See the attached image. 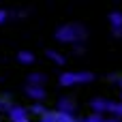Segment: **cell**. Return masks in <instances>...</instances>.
Listing matches in <instances>:
<instances>
[{
	"instance_id": "obj_6",
	"label": "cell",
	"mask_w": 122,
	"mask_h": 122,
	"mask_svg": "<svg viewBox=\"0 0 122 122\" xmlns=\"http://www.w3.org/2000/svg\"><path fill=\"white\" fill-rule=\"evenodd\" d=\"M109 107H112V101H107V99H94L92 103H90V109H92V114H99V116H107L109 114Z\"/></svg>"
},
{
	"instance_id": "obj_15",
	"label": "cell",
	"mask_w": 122,
	"mask_h": 122,
	"mask_svg": "<svg viewBox=\"0 0 122 122\" xmlns=\"http://www.w3.org/2000/svg\"><path fill=\"white\" fill-rule=\"evenodd\" d=\"M105 116H99V114H90V116H86L81 122H103Z\"/></svg>"
},
{
	"instance_id": "obj_19",
	"label": "cell",
	"mask_w": 122,
	"mask_h": 122,
	"mask_svg": "<svg viewBox=\"0 0 122 122\" xmlns=\"http://www.w3.org/2000/svg\"><path fill=\"white\" fill-rule=\"evenodd\" d=\"M120 103H122V92H120Z\"/></svg>"
},
{
	"instance_id": "obj_8",
	"label": "cell",
	"mask_w": 122,
	"mask_h": 122,
	"mask_svg": "<svg viewBox=\"0 0 122 122\" xmlns=\"http://www.w3.org/2000/svg\"><path fill=\"white\" fill-rule=\"evenodd\" d=\"M17 62L24 64V66H32V64L36 62V56H34V51H30V49H21V51H17Z\"/></svg>"
},
{
	"instance_id": "obj_11",
	"label": "cell",
	"mask_w": 122,
	"mask_h": 122,
	"mask_svg": "<svg viewBox=\"0 0 122 122\" xmlns=\"http://www.w3.org/2000/svg\"><path fill=\"white\" fill-rule=\"evenodd\" d=\"M45 56H47L56 66H64V64H66V58H64L60 51H56V49H47V54H45Z\"/></svg>"
},
{
	"instance_id": "obj_9",
	"label": "cell",
	"mask_w": 122,
	"mask_h": 122,
	"mask_svg": "<svg viewBox=\"0 0 122 122\" xmlns=\"http://www.w3.org/2000/svg\"><path fill=\"white\" fill-rule=\"evenodd\" d=\"M26 86H36V88H45V84H47V75L45 73H30L28 77H26Z\"/></svg>"
},
{
	"instance_id": "obj_1",
	"label": "cell",
	"mask_w": 122,
	"mask_h": 122,
	"mask_svg": "<svg viewBox=\"0 0 122 122\" xmlns=\"http://www.w3.org/2000/svg\"><path fill=\"white\" fill-rule=\"evenodd\" d=\"M86 34H88V32H86V28H84L81 24H62V26L56 28V32H54L56 41H60V43H69V45L84 41Z\"/></svg>"
},
{
	"instance_id": "obj_5",
	"label": "cell",
	"mask_w": 122,
	"mask_h": 122,
	"mask_svg": "<svg viewBox=\"0 0 122 122\" xmlns=\"http://www.w3.org/2000/svg\"><path fill=\"white\" fill-rule=\"evenodd\" d=\"M26 97L32 103H43L47 99V88H36V86H26Z\"/></svg>"
},
{
	"instance_id": "obj_12",
	"label": "cell",
	"mask_w": 122,
	"mask_h": 122,
	"mask_svg": "<svg viewBox=\"0 0 122 122\" xmlns=\"http://www.w3.org/2000/svg\"><path fill=\"white\" fill-rule=\"evenodd\" d=\"M107 116H114V118L122 120V103L120 101H112V107H109V114Z\"/></svg>"
},
{
	"instance_id": "obj_2",
	"label": "cell",
	"mask_w": 122,
	"mask_h": 122,
	"mask_svg": "<svg viewBox=\"0 0 122 122\" xmlns=\"http://www.w3.org/2000/svg\"><path fill=\"white\" fill-rule=\"evenodd\" d=\"M94 81V73L90 71H64L58 77V84L62 88H75V86H86Z\"/></svg>"
},
{
	"instance_id": "obj_17",
	"label": "cell",
	"mask_w": 122,
	"mask_h": 122,
	"mask_svg": "<svg viewBox=\"0 0 122 122\" xmlns=\"http://www.w3.org/2000/svg\"><path fill=\"white\" fill-rule=\"evenodd\" d=\"M103 122H122L118 118H114V116H107V118H103Z\"/></svg>"
},
{
	"instance_id": "obj_14",
	"label": "cell",
	"mask_w": 122,
	"mask_h": 122,
	"mask_svg": "<svg viewBox=\"0 0 122 122\" xmlns=\"http://www.w3.org/2000/svg\"><path fill=\"white\" fill-rule=\"evenodd\" d=\"M11 107H13L11 97H0V112H9Z\"/></svg>"
},
{
	"instance_id": "obj_13",
	"label": "cell",
	"mask_w": 122,
	"mask_h": 122,
	"mask_svg": "<svg viewBox=\"0 0 122 122\" xmlns=\"http://www.w3.org/2000/svg\"><path fill=\"white\" fill-rule=\"evenodd\" d=\"M45 112H47V107H45L43 103H34V105H32V107L28 109V114H34V116H39V118H41V116H43Z\"/></svg>"
},
{
	"instance_id": "obj_3",
	"label": "cell",
	"mask_w": 122,
	"mask_h": 122,
	"mask_svg": "<svg viewBox=\"0 0 122 122\" xmlns=\"http://www.w3.org/2000/svg\"><path fill=\"white\" fill-rule=\"evenodd\" d=\"M39 122H79L75 118V114H62V112H56V109H47Z\"/></svg>"
},
{
	"instance_id": "obj_4",
	"label": "cell",
	"mask_w": 122,
	"mask_h": 122,
	"mask_svg": "<svg viewBox=\"0 0 122 122\" xmlns=\"http://www.w3.org/2000/svg\"><path fill=\"white\" fill-rule=\"evenodd\" d=\"M6 116H9L11 122H30L28 107H21V105H13V107L6 112Z\"/></svg>"
},
{
	"instance_id": "obj_7",
	"label": "cell",
	"mask_w": 122,
	"mask_h": 122,
	"mask_svg": "<svg viewBox=\"0 0 122 122\" xmlns=\"http://www.w3.org/2000/svg\"><path fill=\"white\" fill-rule=\"evenodd\" d=\"M56 112H62V114H75V101L71 97H60L58 105H56Z\"/></svg>"
},
{
	"instance_id": "obj_18",
	"label": "cell",
	"mask_w": 122,
	"mask_h": 122,
	"mask_svg": "<svg viewBox=\"0 0 122 122\" xmlns=\"http://www.w3.org/2000/svg\"><path fill=\"white\" fill-rule=\"evenodd\" d=\"M118 86H120V92H122V77H118Z\"/></svg>"
},
{
	"instance_id": "obj_10",
	"label": "cell",
	"mask_w": 122,
	"mask_h": 122,
	"mask_svg": "<svg viewBox=\"0 0 122 122\" xmlns=\"http://www.w3.org/2000/svg\"><path fill=\"white\" fill-rule=\"evenodd\" d=\"M107 19H109L112 30H114L116 34H120V32H122V11H112Z\"/></svg>"
},
{
	"instance_id": "obj_16",
	"label": "cell",
	"mask_w": 122,
	"mask_h": 122,
	"mask_svg": "<svg viewBox=\"0 0 122 122\" xmlns=\"http://www.w3.org/2000/svg\"><path fill=\"white\" fill-rule=\"evenodd\" d=\"M9 17H11V11H6V9H0V26H2L4 21H9Z\"/></svg>"
}]
</instances>
